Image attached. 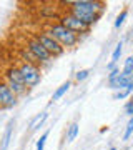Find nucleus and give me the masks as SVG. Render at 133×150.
<instances>
[{"mask_svg":"<svg viewBox=\"0 0 133 150\" xmlns=\"http://www.w3.org/2000/svg\"><path fill=\"white\" fill-rule=\"evenodd\" d=\"M67 7V12L82 20L87 27H93L101 18L106 10V4L101 0H73V2H62Z\"/></svg>","mask_w":133,"mask_h":150,"instance_id":"1","label":"nucleus"},{"mask_svg":"<svg viewBox=\"0 0 133 150\" xmlns=\"http://www.w3.org/2000/svg\"><path fill=\"white\" fill-rule=\"evenodd\" d=\"M45 32L63 48H73L80 42V37L77 33H73L68 28H65L58 22H50L47 27H45Z\"/></svg>","mask_w":133,"mask_h":150,"instance_id":"2","label":"nucleus"},{"mask_svg":"<svg viewBox=\"0 0 133 150\" xmlns=\"http://www.w3.org/2000/svg\"><path fill=\"white\" fill-rule=\"evenodd\" d=\"M17 69L22 75V80L27 85V88L30 90L33 87H37L40 82H42V69L35 64H27V62H22L20 65H17Z\"/></svg>","mask_w":133,"mask_h":150,"instance_id":"3","label":"nucleus"},{"mask_svg":"<svg viewBox=\"0 0 133 150\" xmlns=\"http://www.w3.org/2000/svg\"><path fill=\"white\" fill-rule=\"evenodd\" d=\"M5 83L8 85L12 92H13V95L18 98V97H23L25 93H28V88L27 85L23 83L22 80V75L17 69V65H10L8 69L5 70Z\"/></svg>","mask_w":133,"mask_h":150,"instance_id":"4","label":"nucleus"},{"mask_svg":"<svg viewBox=\"0 0 133 150\" xmlns=\"http://www.w3.org/2000/svg\"><path fill=\"white\" fill-rule=\"evenodd\" d=\"M33 37L38 40V43L42 45L45 50L48 52V55L52 57V59H57V57H62L65 52V48L62 47V45H58V43L55 42L50 35H48L45 30H38V32L33 33Z\"/></svg>","mask_w":133,"mask_h":150,"instance_id":"5","label":"nucleus"},{"mask_svg":"<svg viewBox=\"0 0 133 150\" xmlns=\"http://www.w3.org/2000/svg\"><path fill=\"white\" fill-rule=\"evenodd\" d=\"M25 48L30 52V54L37 59L38 65H48L50 62H52V57L48 55V52L45 50V48L38 43V40L33 35H30V37H27L25 38Z\"/></svg>","mask_w":133,"mask_h":150,"instance_id":"6","label":"nucleus"},{"mask_svg":"<svg viewBox=\"0 0 133 150\" xmlns=\"http://www.w3.org/2000/svg\"><path fill=\"white\" fill-rule=\"evenodd\" d=\"M58 23H62L65 28H68V30H72L73 33H77L78 37L82 33H88L91 30V28L87 27L82 20H78L75 15H72L70 12H63L62 15H58Z\"/></svg>","mask_w":133,"mask_h":150,"instance_id":"7","label":"nucleus"},{"mask_svg":"<svg viewBox=\"0 0 133 150\" xmlns=\"http://www.w3.org/2000/svg\"><path fill=\"white\" fill-rule=\"evenodd\" d=\"M17 105V97L5 82H0V110H10Z\"/></svg>","mask_w":133,"mask_h":150,"instance_id":"8","label":"nucleus"},{"mask_svg":"<svg viewBox=\"0 0 133 150\" xmlns=\"http://www.w3.org/2000/svg\"><path fill=\"white\" fill-rule=\"evenodd\" d=\"M133 79H128V77H125V75L120 72V75H118L117 79H113V80H110L108 82V87L112 88V90H122V88H127L128 87V83L132 82Z\"/></svg>","mask_w":133,"mask_h":150,"instance_id":"9","label":"nucleus"},{"mask_svg":"<svg viewBox=\"0 0 133 150\" xmlns=\"http://www.w3.org/2000/svg\"><path fill=\"white\" fill-rule=\"evenodd\" d=\"M70 87H72V82H70V80H67L65 83H62V85H60L58 88H57V90L53 92L52 100H53V102H57V100H60V98H62V97H63L65 93H67V92H68V88H70Z\"/></svg>","mask_w":133,"mask_h":150,"instance_id":"10","label":"nucleus"},{"mask_svg":"<svg viewBox=\"0 0 133 150\" xmlns=\"http://www.w3.org/2000/svg\"><path fill=\"white\" fill-rule=\"evenodd\" d=\"M10 139H12V123H8L5 134H4V137H2V142H0V150H8Z\"/></svg>","mask_w":133,"mask_h":150,"instance_id":"11","label":"nucleus"},{"mask_svg":"<svg viewBox=\"0 0 133 150\" xmlns=\"http://www.w3.org/2000/svg\"><path fill=\"white\" fill-rule=\"evenodd\" d=\"M78 123L73 122L68 125V129H67V142H73L75 139H77V135H78Z\"/></svg>","mask_w":133,"mask_h":150,"instance_id":"12","label":"nucleus"},{"mask_svg":"<svg viewBox=\"0 0 133 150\" xmlns=\"http://www.w3.org/2000/svg\"><path fill=\"white\" fill-rule=\"evenodd\" d=\"M122 74L128 79H133V59L132 57H128L125 60V64H123V69H122Z\"/></svg>","mask_w":133,"mask_h":150,"instance_id":"13","label":"nucleus"},{"mask_svg":"<svg viewBox=\"0 0 133 150\" xmlns=\"http://www.w3.org/2000/svg\"><path fill=\"white\" fill-rule=\"evenodd\" d=\"M47 117H48L47 112H42L40 115H37V117H35V120L32 122V125H30V127H32V130H37L38 127H42V123L47 120Z\"/></svg>","mask_w":133,"mask_h":150,"instance_id":"14","label":"nucleus"},{"mask_svg":"<svg viewBox=\"0 0 133 150\" xmlns=\"http://www.w3.org/2000/svg\"><path fill=\"white\" fill-rule=\"evenodd\" d=\"M127 17H128V10H127V8H123V10L118 13L115 23H113V25H115V28H120V27H122L123 23H125V20H127Z\"/></svg>","mask_w":133,"mask_h":150,"instance_id":"15","label":"nucleus"},{"mask_svg":"<svg viewBox=\"0 0 133 150\" xmlns=\"http://www.w3.org/2000/svg\"><path fill=\"white\" fill-rule=\"evenodd\" d=\"M133 135V117H130L128 118V123H127V129H125V134H123V137H122V140L123 142H127L130 137Z\"/></svg>","mask_w":133,"mask_h":150,"instance_id":"16","label":"nucleus"},{"mask_svg":"<svg viewBox=\"0 0 133 150\" xmlns=\"http://www.w3.org/2000/svg\"><path fill=\"white\" fill-rule=\"evenodd\" d=\"M122 52H123V43H117V47H115V50H113L112 54V62L113 64H118V60H120V57H122Z\"/></svg>","mask_w":133,"mask_h":150,"instance_id":"17","label":"nucleus"},{"mask_svg":"<svg viewBox=\"0 0 133 150\" xmlns=\"http://www.w3.org/2000/svg\"><path fill=\"white\" fill-rule=\"evenodd\" d=\"M88 77H90V70H88V69H82V70H78V72L75 74V80L80 83V82L87 80Z\"/></svg>","mask_w":133,"mask_h":150,"instance_id":"18","label":"nucleus"},{"mask_svg":"<svg viewBox=\"0 0 133 150\" xmlns=\"http://www.w3.org/2000/svg\"><path fill=\"white\" fill-rule=\"evenodd\" d=\"M130 95H132V93L128 92V88H122V90H117L113 93V100H125V98H128Z\"/></svg>","mask_w":133,"mask_h":150,"instance_id":"19","label":"nucleus"},{"mask_svg":"<svg viewBox=\"0 0 133 150\" xmlns=\"http://www.w3.org/2000/svg\"><path fill=\"white\" fill-rule=\"evenodd\" d=\"M47 139H48V132L40 135V139L37 142V150H45V144H47Z\"/></svg>","mask_w":133,"mask_h":150,"instance_id":"20","label":"nucleus"},{"mask_svg":"<svg viewBox=\"0 0 133 150\" xmlns=\"http://www.w3.org/2000/svg\"><path fill=\"white\" fill-rule=\"evenodd\" d=\"M120 72H122V70L118 69H113L112 72H108V75H106V82H110V80H113V79H117L118 75H120Z\"/></svg>","mask_w":133,"mask_h":150,"instance_id":"21","label":"nucleus"},{"mask_svg":"<svg viewBox=\"0 0 133 150\" xmlns=\"http://www.w3.org/2000/svg\"><path fill=\"white\" fill-rule=\"evenodd\" d=\"M125 113H127L128 117H133V100H128L125 103Z\"/></svg>","mask_w":133,"mask_h":150,"instance_id":"22","label":"nucleus"},{"mask_svg":"<svg viewBox=\"0 0 133 150\" xmlns=\"http://www.w3.org/2000/svg\"><path fill=\"white\" fill-rule=\"evenodd\" d=\"M113 69H117V64H113V62H110V64H106V72H112Z\"/></svg>","mask_w":133,"mask_h":150,"instance_id":"23","label":"nucleus"},{"mask_svg":"<svg viewBox=\"0 0 133 150\" xmlns=\"http://www.w3.org/2000/svg\"><path fill=\"white\" fill-rule=\"evenodd\" d=\"M127 88H128V92H130V93H133V80L130 82V83H128V87H127Z\"/></svg>","mask_w":133,"mask_h":150,"instance_id":"24","label":"nucleus"},{"mask_svg":"<svg viewBox=\"0 0 133 150\" xmlns=\"http://www.w3.org/2000/svg\"><path fill=\"white\" fill-rule=\"evenodd\" d=\"M108 150H117V149H115V147H112V149H108Z\"/></svg>","mask_w":133,"mask_h":150,"instance_id":"25","label":"nucleus"},{"mask_svg":"<svg viewBox=\"0 0 133 150\" xmlns=\"http://www.w3.org/2000/svg\"><path fill=\"white\" fill-rule=\"evenodd\" d=\"M132 59H133V55H132Z\"/></svg>","mask_w":133,"mask_h":150,"instance_id":"26","label":"nucleus"}]
</instances>
